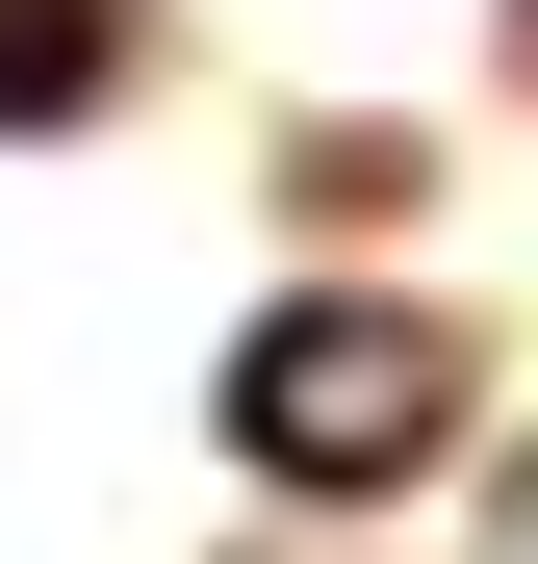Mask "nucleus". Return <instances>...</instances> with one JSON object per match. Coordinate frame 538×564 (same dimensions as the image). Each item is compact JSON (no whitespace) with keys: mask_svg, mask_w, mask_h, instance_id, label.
<instances>
[{"mask_svg":"<svg viewBox=\"0 0 538 564\" xmlns=\"http://www.w3.org/2000/svg\"><path fill=\"white\" fill-rule=\"evenodd\" d=\"M103 104V0H0V129H77Z\"/></svg>","mask_w":538,"mask_h":564,"instance_id":"f03ea898","label":"nucleus"},{"mask_svg":"<svg viewBox=\"0 0 538 564\" xmlns=\"http://www.w3.org/2000/svg\"><path fill=\"white\" fill-rule=\"evenodd\" d=\"M462 411V359H436V308H283L231 359V436L283 462V488H385V462Z\"/></svg>","mask_w":538,"mask_h":564,"instance_id":"f257e3e1","label":"nucleus"}]
</instances>
